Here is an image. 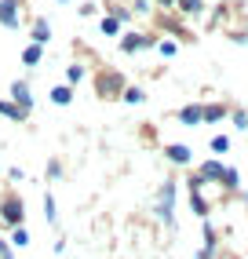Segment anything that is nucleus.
<instances>
[{
    "label": "nucleus",
    "instance_id": "1",
    "mask_svg": "<svg viewBox=\"0 0 248 259\" xmlns=\"http://www.w3.org/2000/svg\"><path fill=\"white\" fill-rule=\"evenodd\" d=\"M4 223H8V227L22 223V204L15 201V197H8V201H4Z\"/></svg>",
    "mask_w": 248,
    "mask_h": 259
},
{
    "label": "nucleus",
    "instance_id": "2",
    "mask_svg": "<svg viewBox=\"0 0 248 259\" xmlns=\"http://www.w3.org/2000/svg\"><path fill=\"white\" fill-rule=\"evenodd\" d=\"M15 15H19V0H4V4H0V22L15 26V22H19Z\"/></svg>",
    "mask_w": 248,
    "mask_h": 259
},
{
    "label": "nucleus",
    "instance_id": "3",
    "mask_svg": "<svg viewBox=\"0 0 248 259\" xmlns=\"http://www.w3.org/2000/svg\"><path fill=\"white\" fill-rule=\"evenodd\" d=\"M143 44H146V37H139V33H135V37H128V40H124V51H139Z\"/></svg>",
    "mask_w": 248,
    "mask_h": 259
},
{
    "label": "nucleus",
    "instance_id": "4",
    "mask_svg": "<svg viewBox=\"0 0 248 259\" xmlns=\"http://www.w3.org/2000/svg\"><path fill=\"white\" fill-rule=\"evenodd\" d=\"M168 157H175V161H190V150H183V146H172V150H168Z\"/></svg>",
    "mask_w": 248,
    "mask_h": 259
},
{
    "label": "nucleus",
    "instance_id": "5",
    "mask_svg": "<svg viewBox=\"0 0 248 259\" xmlns=\"http://www.w3.org/2000/svg\"><path fill=\"white\" fill-rule=\"evenodd\" d=\"M22 59H26V62H37V59H40V44H29Z\"/></svg>",
    "mask_w": 248,
    "mask_h": 259
},
{
    "label": "nucleus",
    "instance_id": "6",
    "mask_svg": "<svg viewBox=\"0 0 248 259\" xmlns=\"http://www.w3.org/2000/svg\"><path fill=\"white\" fill-rule=\"evenodd\" d=\"M15 99H19L22 106H29V92H26V84H15Z\"/></svg>",
    "mask_w": 248,
    "mask_h": 259
},
{
    "label": "nucleus",
    "instance_id": "7",
    "mask_svg": "<svg viewBox=\"0 0 248 259\" xmlns=\"http://www.w3.org/2000/svg\"><path fill=\"white\" fill-rule=\"evenodd\" d=\"M55 102H69V92L66 88H55Z\"/></svg>",
    "mask_w": 248,
    "mask_h": 259
},
{
    "label": "nucleus",
    "instance_id": "8",
    "mask_svg": "<svg viewBox=\"0 0 248 259\" xmlns=\"http://www.w3.org/2000/svg\"><path fill=\"white\" fill-rule=\"evenodd\" d=\"M183 8H190V11H197V8H201V0H183Z\"/></svg>",
    "mask_w": 248,
    "mask_h": 259
},
{
    "label": "nucleus",
    "instance_id": "9",
    "mask_svg": "<svg viewBox=\"0 0 248 259\" xmlns=\"http://www.w3.org/2000/svg\"><path fill=\"white\" fill-rule=\"evenodd\" d=\"M161 4H172V0H161Z\"/></svg>",
    "mask_w": 248,
    "mask_h": 259
}]
</instances>
